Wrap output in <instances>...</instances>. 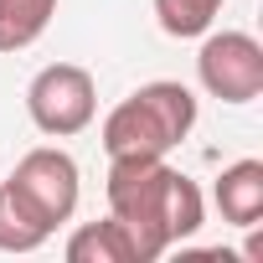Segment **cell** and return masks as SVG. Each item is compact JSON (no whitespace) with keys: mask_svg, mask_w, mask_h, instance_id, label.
<instances>
[{"mask_svg":"<svg viewBox=\"0 0 263 263\" xmlns=\"http://www.w3.org/2000/svg\"><path fill=\"white\" fill-rule=\"evenodd\" d=\"M222 6H227V0H155V21H160L165 36L191 42V36H206L217 26Z\"/></svg>","mask_w":263,"mask_h":263,"instance_id":"cell-10","label":"cell"},{"mask_svg":"<svg viewBox=\"0 0 263 263\" xmlns=\"http://www.w3.org/2000/svg\"><path fill=\"white\" fill-rule=\"evenodd\" d=\"M212 196H217V212H222V222H232V227H258V217H263V160H232L222 176H217V186H212Z\"/></svg>","mask_w":263,"mask_h":263,"instance_id":"cell-6","label":"cell"},{"mask_svg":"<svg viewBox=\"0 0 263 263\" xmlns=\"http://www.w3.org/2000/svg\"><path fill=\"white\" fill-rule=\"evenodd\" d=\"M57 0H0V52H26L47 36Z\"/></svg>","mask_w":263,"mask_h":263,"instance_id":"cell-8","label":"cell"},{"mask_svg":"<svg viewBox=\"0 0 263 263\" xmlns=\"http://www.w3.org/2000/svg\"><path fill=\"white\" fill-rule=\"evenodd\" d=\"M103 196H108V217H119L129 227V237H135L140 263L165 258L176 242H186L206 222L201 186L186 171H176L165 155H124V160H108Z\"/></svg>","mask_w":263,"mask_h":263,"instance_id":"cell-1","label":"cell"},{"mask_svg":"<svg viewBox=\"0 0 263 263\" xmlns=\"http://www.w3.org/2000/svg\"><path fill=\"white\" fill-rule=\"evenodd\" d=\"M47 237H52V227L0 181V253H36Z\"/></svg>","mask_w":263,"mask_h":263,"instance_id":"cell-9","label":"cell"},{"mask_svg":"<svg viewBox=\"0 0 263 263\" xmlns=\"http://www.w3.org/2000/svg\"><path fill=\"white\" fill-rule=\"evenodd\" d=\"M6 186L57 232L62 222H72L78 212V196H83V176H78V160L57 145H36L16 160V171L6 176Z\"/></svg>","mask_w":263,"mask_h":263,"instance_id":"cell-4","label":"cell"},{"mask_svg":"<svg viewBox=\"0 0 263 263\" xmlns=\"http://www.w3.org/2000/svg\"><path fill=\"white\" fill-rule=\"evenodd\" d=\"M191 129H196V93L186 83L155 78V83L135 88L124 103L108 108V119H103V150H108V160H124V155H171Z\"/></svg>","mask_w":263,"mask_h":263,"instance_id":"cell-2","label":"cell"},{"mask_svg":"<svg viewBox=\"0 0 263 263\" xmlns=\"http://www.w3.org/2000/svg\"><path fill=\"white\" fill-rule=\"evenodd\" d=\"M26 114L52 140L83 135V129L98 119V83H93V72L78 67V62H47L26 83Z\"/></svg>","mask_w":263,"mask_h":263,"instance_id":"cell-3","label":"cell"},{"mask_svg":"<svg viewBox=\"0 0 263 263\" xmlns=\"http://www.w3.org/2000/svg\"><path fill=\"white\" fill-rule=\"evenodd\" d=\"M196 78L222 103H253L263 93V47L253 31H206L196 52Z\"/></svg>","mask_w":263,"mask_h":263,"instance_id":"cell-5","label":"cell"},{"mask_svg":"<svg viewBox=\"0 0 263 263\" xmlns=\"http://www.w3.org/2000/svg\"><path fill=\"white\" fill-rule=\"evenodd\" d=\"M67 263H140V248L129 237V227L119 217H103V222H83L72 237H67Z\"/></svg>","mask_w":263,"mask_h":263,"instance_id":"cell-7","label":"cell"}]
</instances>
